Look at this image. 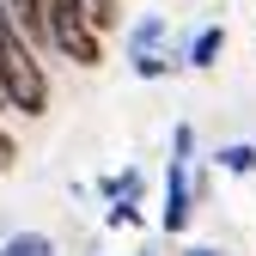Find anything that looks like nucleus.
I'll use <instances>...</instances> for the list:
<instances>
[{
    "label": "nucleus",
    "instance_id": "obj_4",
    "mask_svg": "<svg viewBox=\"0 0 256 256\" xmlns=\"http://www.w3.org/2000/svg\"><path fill=\"white\" fill-rule=\"evenodd\" d=\"M128 61H134L140 80H165L171 68H183V55L171 49V24L158 18V12H146L134 30H128Z\"/></svg>",
    "mask_w": 256,
    "mask_h": 256
},
{
    "label": "nucleus",
    "instance_id": "obj_7",
    "mask_svg": "<svg viewBox=\"0 0 256 256\" xmlns=\"http://www.w3.org/2000/svg\"><path fill=\"white\" fill-rule=\"evenodd\" d=\"M0 256H55V238L49 232H12L0 244Z\"/></svg>",
    "mask_w": 256,
    "mask_h": 256
},
{
    "label": "nucleus",
    "instance_id": "obj_5",
    "mask_svg": "<svg viewBox=\"0 0 256 256\" xmlns=\"http://www.w3.org/2000/svg\"><path fill=\"white\" fill-rule=\"evenodd\" d=\"M220 55H226V24H202L183 49V68H214Z\"/></svg>",
    "mask_w": 256,
    "mask_h": 256
},
{
    "label": "nucleus",
    "instance_id": "obj_8",
    "mask_svg": "<svg viewBox=\"0 0 256 256\" xmlns=\"http://www.w3.org/2000/svg\"><path fill=\"white\" fill-rule=\"evenodd\" d=\"M86 12H92L98 30H116V24H122V0H86Z\"/></svg>",
    "mask_w": 256,
    "mask_h": 256
},
{
    "label": "nucleus",
    "instance_id": "obj_3",
    "mask_svg": "<svg viewBox=\"0 0 256 256\" xmlns=\"http://www.w3.org/2000/svg\"><path fill=\"white\" fill-rule=\"evenodd\" d=\"M189 152H196V128L177 122L171 128V158H165V214H158V226L171 238L189 232V220H196V189H189Z\"/></svg>",
    "mask_w": 256,
    "mask_h": 256
},
{
    "label": "nucleus",
    "instance_id": "obj_1",
    "mask_svg": "<svg viewBox=\"0 0 256 256\" xmlns=\"http://www.w3.org/2000/svg\"><path fill=\"white\" fill-rule=\"evenodd\" d=\"M0 98H6V110H18V116H43L49 98H55L43 49L12 24L6 6H0Z\"/></svg>",
    "mask_w": 256,
    "mask_h": 256
},
{
    "label": "nucleus",
    "instance_id": "obj_2",
    "mask_svg": "<svg viewBox=\"0 0 256 256\" xmlns=\"http://www.w3.org/2000/svg\"><path fill=\"white\" fill-rule=\"evenodd\" d=\"M37 18L49 30V49L68 55L74 68H98L104 61V30L92 24L86 0H37Z\"/></svg>",
    "mask_w": 256,
    "mask_h": 256
},
{
    "label": "nucleus",
    "instance_id": "obj_9",
    "mask_svg": "<svg viewBox=\"0 0 256 256\" xmlns=\"http://www.w3.org/2000/svg\"><path fill=\"white\" fill-rule=\"evenodd\" d=\"M12 158H18V146H12V134H6V128H0V171H6Z\"/></svg>",
    "mask_w": 256,
    "mask_h": 256
},
{
    "label": "nucleus",
    "instance_id": "obj_10",
    "mask_svg": "<svg viewBox=\"0 0 256 256\" xmlns=\"http://www.w3.org/2000/svg\"><path fill=\"white\" fill-rule=\"evenodd\" d=\"M183 256H226V250H214V244H189Z\"/></svg>",
    "mask_w": 256,
    "mask_h": 256
},
{
    "label": "nucleus",
    "instance_id": "obj_6",
    "mask_svg": "<svg viewBox=\"0 0 256 256\" xmlns=\"http://www.w3.org/2000/svg\"><path fill=\"white\" fill-rule=\"evenodd\" d=\"M214 165L232 171V177H256V140H226L214 152Z\"/></svg>",
    "mask_w": 256,
    "mask_h": 256
}]
</instances>
